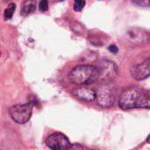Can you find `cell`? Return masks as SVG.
Listing matches in <instances>:
<instances>
[{
    "label": "cell",
    "mask_w": 150,
    "mask_h": 150,
    "mask_svg": "<svg viewBox=\"0 0 150 150\" xmlns=\"http://www.w3.org/2000/svg\"><path fill=\"white\" fill-rule=\"evenodd\" d=\"M119 106L124 111L150 109V92L141 87L129 88L120 95Z\"/></svg>",
    "instance_id": "obj_1"
},
{
    "label": "cell",
    "mask_w": 150,
    "mask_h": 150,
    "mask_svg": "<svg viewBox=\"0 0 150 150\" xmlns=\"http://www.w3.org/2000/svg\"><path fill=\"white\" fill-rule=\"evenodd\" d=\"M71 83L76 85H88L99 80V71L97 66L82 65L74 67L69 73Z\"/></svg>",
    "instance_id": "obj_2"
},
{
    "label": "cell",
    "mask_w": 150,
    "mask_h": 150,
    "mask_svg": "<svg viewBox=\"0 0 150 150\" xmlns=\"http://www.w3.org/2000/svg\"><path fill=\"white\" fill-rule=\"evenodd\" d=\"M47 146L52 150H83L79 144H72L66 135L62 133L50 134L46 140Z\"/></svg>",
    "instance_id": "obj_3"
},
{
    "label": "cell",
    "mask_w": 150,
    "mask_h": 150,
    "mask_svg": "<svg viewBox=\"0 0 150 150\" xmlns=\"http://www.w3.org/2000/svg\"><path fill=\"white\" fill-rule=\"evenodd\" d=\"M33 113V104L27 103L25 104H16L9 109V114L13 121L18 124H25L31 118Z\"/></svg>",
    "instance_id": "obj_4"
},
{
    "label": "cell",
    "mask_w": 150,
    "mask_h": 150,
    "mask_svg": "<svg viewBox=\"0 0 150 150\" xmlns=\"http://www.w3.org/2000/svg\"><path fill=\"white\" fill-rule=\"evenodd\" d=\"M97 67L99 71V80L104 82H110L113 80L118 74V67L111 60H101L98 62V65Z\"/></svg>",
    "instance_id": "obj_5"
},
{
    "label": "cell",
    "mask_w": 150,
    "mask_h": 150,
    "mask_svg": "<svg viewBox=\"0 0 150 150\" xmlns=\"http://www.w3.org/2000/svg\"><path fill=\"white\" fill-rule=\"evenodd\" d=\"M126 39L134 45L144 44L150 41V34L143 28L132 27L126 32Z\"/></svg>",
    "instance_id": "obj_6"
},
{
    "label": "cell",
    "mask_w": 150,
    "mask_h": 150,
    "mask_svg": "<svg viewBox=\"0 0 150 150\" xmlns=\"http://www.w3.org/2000/svg\"><path fill=\"white\" fill-rule=\"evenodd\" d=\"M96 99L100 106L108 108L113 105L115 96L108 85H102L96 91Z\"/></svg>",
    "instance_id": "obj_7"
},
{
    "label": "cell",
    "mask_w": 150,
    "mask_h": 150,
    "mask_svg": "<svg viewBox=\"0 0 150 150\" xmlns=\"http://www.w3.org/2000/svg\"><path fill=\"white\" fill-rule=\"evenodd\" d=\"M130 72L132 77L136 80H142L150 77V58L133 66Z\"/></svg>",
    "instance_id": "obj_8"
},
{
    "label": "cell",
    "mask_w": 150,
    "mask_h": 150,
    "mask_svg": "<svg viewBox=\"0 0 150 150\" xmlns=\"http://www.w3.org/2000/svg\"><path fill=\"white\" fill-rule=\"evenodd\" d=\"M75 95L82 101L93 102L96 99V91L91 88H80L75 92Z\"/></svg>",
    "instance_id": "obj_9"
},
{
    "label": "cell",
    "mask_w": 150,
    "mask_h": 150,
    "mask_svg": "<svg viewBox=\"0 0 150 150\" xmlns=\"http://www.w3.org/2000/svg\"><path fill=\"white\" fill-rule=\"evenodd\" d=\"M37 2L36 0H25L21 4L20 13L22 16H28L34 12L36 10Z\"/></svg>",
    "instance_id": "obj_10"
},
{
    "label": "cell",
    "mask_w": 150,
    "mask_h": 150,
    "mask_svg": "<svg viewBox=\"0 0 150 150\" xmlns=\"http://www.w3.org/2000/svg\"><path fill=\"white\" fill-rule=\"evenodd\" d=\"M15 9H16V4L14 3H11L9 4V5L7 6V8L4 10V17L5 19H10L12 18V15L15 11Z\"/></svg>",
    "instance_id": "obj_11"
},
{
    "label": "cell",
    "mask_w": 150,
    "mask_h": 150,
    "mask_svg": "<svg viewBox=\"0 0 150 150\" xmlns=\"http://www.w3.org/2000/svg\"><path fill=\"white\" fill-rule=\"evenodd\" d=\"M74 10L76 11H81L84 5H85V0H74Z\"/></svg>",
    "instance_id": "obj_12"
},
{
    "label": "cell",
    "mask_w": 150,
    "mask_h": 150,
    "mask_svg": "<svg viewBox=\"0 0 150 150\" xmlns=\"http://www.w3.org/2000/svg\"><path fill=\"white\" fill-rule=\"evenodd\" d=\"M132 2L134 3V4L140 7H150V0H132Z\"/></svg>",
    "instance_id": "obj_13"
},
{
    "label": "cell",
    "mask_w": 150,
    "mask_h": 150,
    "mask_svg": "<svg viewBox=\"0 0 150 150\" xmlns=\"http://www.w3.org/2000/svg\"><path fill=\"white\" fill-rule=\"evenodd\" d=\"M40 10L41 11H47L48 10V0H41L40 1Z\"/></svg>",
    "instance_id": "obj_14"
},
{
    "label": "cell",
    "mask_w": 150,
    "mask_h": 150,
    "mask_svg": "<svg viewBox=\"0 0 150 150\" xmlns=\"http://www.w3.org/2000/svg\"><path fill=\"white\" fill-rule=\"evenodd\" d=\"M108 50H109L112 53H113V54H117V53H118V51H119L118 47H117L116 45H114V44L110 45V46H109V48H108Z\"/></svg>",
    "instance_id": "obj_15"
},
{
    "label": "cell",
    "mask_w": 150,
    "mask_h": 150,
    "mask_svg": "<svg viewBox=\"0 0 150 150\" xmlns=\"http://www.w3.org/2000/svg\"><path fill=\"white\" fill-rule=\"evenodd\" d=\"M147 142H148V143H150V134L148 136V138H147Z\"/></svg>",
    "instance_id": "obj_16"
},
{
    "label": "cell",
    "mask_w": 150,
    "mask_h": 150,
    "mask_svg": "<svg viewBox=\"0 0 150 150\" xmlns=\"http://www.w3.org/2000/svg\"><path fill=\"white\" fill-rule=\"evenodd\" d=\"M56 1H58V2H61V1H62V0H56Z\"/></svg>",
    "instance_id": "obj_17"
}]
</instances>
